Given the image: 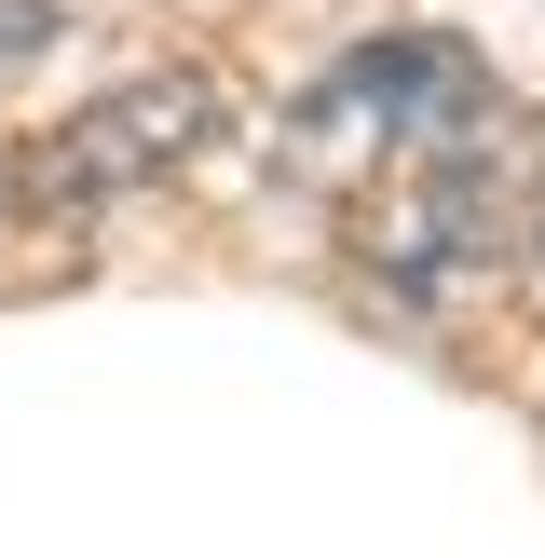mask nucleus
Listing matches in <instances>:
<instances>
[{"instance_id": "1", "label": "nucleus", "mask_w": 545, "mask_h": 558, "mask_svg": "<svg viewBox=\"0 0 545 558\" xmlns=\"http://www.w3.org/2000/svg\"><path fill=\"white\" fill-rule=\"evenodd\" d=\"M205 136H218V82L205 69H136L109 96H82L41 150H14V191H41L55 218H82V205H123V191L178 178Z\"/></svg>"}, {"instance_id": "2", "label": "nucleus", "mask_w": 545, "mask_h": 558, "mask_svg": "<svg viewBox=\"0 0 545 558\" xmlns=\"http://www.w3.org/2000/svg\"><path fill=\"white\" fill-rule=\"evenodd\" d=\"M491 123V54L463 27H382L300 96V136H382V150H463Z\"/></svg>"}, {"instance_id": "3", "label": "nucleus", "mask_w": 545, "mask_h": 558, "mask_svg": "<svg viewBox=\"0 0 545 558\" xmlns=\"http://www.w3.org/2000/svg\"><path fill=\"white\" fill-rule=\"evenodd\" d=\"M491 245H505V178H491L477 136H463V150H423L368 218H354V259H368L382 300H409V314H450V300L491 272Z\"/></svg>"}, {"instance_id": "4", "label": "nucleus", "mask_w": 545, "mask_h": 558, "mask_svg": "<svg viewBox=\"0 0 545 558\" xmlns=\"http://www.w3.org/2000/svg\"><path fill=\"white\" fill-rule=\"evenodd\" d=\"M41 41H55V0H0V69H27Z\"/></svg>"}, {"instance_id": "5", "label": "nucleus", "mask_w": 545, "mask_h": 558, "mask_svg": "<svg viewBox=\"0 0 545 558\" xmlns=\"http://www.w3.org/2000/svg\"><path fill=\"white\" fill-rule=\"evenodd\" d=\"M0 218H14V150H0Z\"/></svg>"}]
</instances>
